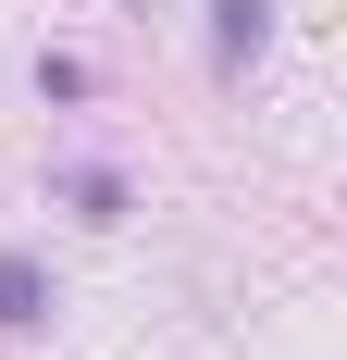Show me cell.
Returning a JSON list of instances; mask_svg holds the SVG:
<instances>
[{
	"mask_svg": "<svg viewBox=\"0 0 347 360\" xmlns=\"http://www.w3.org/2000/svg\"><path fill=\"white\" fill-rule=\"evenodd\" d=\"M223 50H261V0H223Z\"/></svg>",
	"mask_w": 347,
	"mask_h": 360,
	"instance_id": "cell-1",
	"label": "cell"
}]
</instances>
